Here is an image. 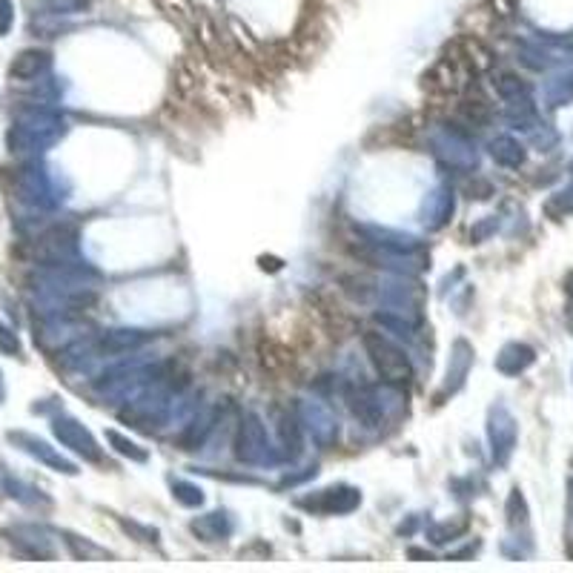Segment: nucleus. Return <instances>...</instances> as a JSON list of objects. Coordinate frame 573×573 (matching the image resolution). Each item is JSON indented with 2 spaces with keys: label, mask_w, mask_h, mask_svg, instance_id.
I'll return each instance as SVG.
<instances>
[{
  "label": "nucleus",
  "mask_w": 573,
  "mask_h": 573,
  "mask_svg": "<svg viewBox=\"0 0 573 573\" xmlns=\"http://www.w3.org/2000/svg\"><path fill=\"white\" fill-rule=\"evenodd\" d=\"M12 23V4L9 0H0V32H6Z\"/></svg>",
  "instance_id": "3"
},
{
  "label": "nucleus",
  "mask_w": 573,
  "mask_h": 573,
  "mask_svg": "<svg viewBox=\"0 0 573 573\" xmlns=\"http://www.w3.org/2000/svg\"><path fill=\"white\" fill-rule=\"evenodd\" d=\"M49 4L55 6V9H63V12H69V9H81L87 0H49Z\"/></svg>",
  "instance_id": "4"
},
{
  "label": "nucleus",
  "mask_w": 573,
  "mask_h": 573,
  "mask_svg": "<svg viewBox=\"0 0 573 573\" xmlns=\"http://www.w3.org/2000/svg\"><path fill=\"white\" fill-rule=\"evenodd\" d=\"M367 344L384 352V358H382V355H373V362H376V367H379L390 382H407V376H410V365H407V358H404L390 341H384V338H373V335H370Z\"/></svg>",
  "instance_id": "1"
},
{
  "label": "nucleus",
  "mask_w": 573,
  "mask_h": 573,
  "mask_svg": "<svg viewBox=\"0 0 573 573\" xmlns=\"http://www.w3.org/2000/svg\"><path fill=\"white\" fill-rule=\"evenodd\" d=\"M43 66H46V55L43 52H23L18 57V63L12 66V72H15V75H35V72L43 69Z\"/></svg>",
  "instance_id": "2"
}]
</instances>
